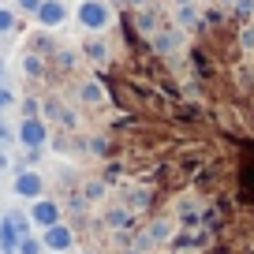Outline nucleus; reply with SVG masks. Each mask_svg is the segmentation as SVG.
<instances>
[{
    "label": "nucleus",
    "mask_w": 254,
    "mask_h": 254,
    "mask_svg": "<svg viewBox=\"0 0 254 254\" xmlns=\"http://www.w3.org/2000/svg\"><path fill=\"white\" fill-rule=\"evenodd\" d=\"M75 19H79L82 30L101 34L105 26L112 23V8H109V0H79V8H75Z\"/></svg>",
    "instance_id": "obj_1"
},
{
    "label": "nucleus",
    "mask_w": 254,
    "mask_h": 254,
    "mask_svg": "<svg viewBox=\"0 0 254 254\" xmlns=\"http://www.w3.org/2000/svg\"><path fill=\"white\" fill-rule=\"evenodd\" d=\"M45 187H49V180L38 168H19L15 180H11V194H15V198H26V202L45 198Z\"/></svg>",
    "instance_id": "obj_2"
},
{
    "label": "nucleus",
    "mask_w": 254,
    "mask_h": 254,
    "mask_svg": "<svg viewBox=\"0 0 254 254\" xmlns=\"http://www.w3.org/2000/svg\"><path fill=\"white\" fill-rule=\"evenodd\" d=\"M45 142H49V124H45L41 116L19 120V127H15V146H23V150H41Z\"/></svg>",
    "instance_id": "obj_3"
},
{
    "label": "nucleus",
    "mask_w": 254,
    "mask_h": 254,
    "mask_svg": "<svg viewBox=\"0 0 254 254\" xmlns=\"http://www.w3.org/2000/svg\"><path fill=\"white\" fill-rule=\"evenodd\" d=\"M38 239H41V247H45V251H56V254H67V251L75 247V232H71V224H64V221L41 228Z\"/></svg>",
    "instance_id": "obj_4"
},
{
    "label": "nucleus",
    "mask_w": 254,
    "mask_h": 254,
    "mask_svg": "<svg viewBox=\"0 0 254 254\" xmlns=\"http://www.w3.org/2000/svg\"><path fill=\"white\" fill-rule=\"evenodd\" d=\"M30 224H38V232L41 228H49V224H60V217H64V209H60V202L56 198H38V202H30Z\"/></svg>",
    "instance_id": "obj_5"
},
{
    "label": "nucleus",
    "mask_w": 254,
    "mask_h": 254,
    "mask_svg": "<svg viewBox=\"0 0 254 254\" xmlns=\"http://www.w3.org/2000/svg\"><path fill=\"white\" fill-rule=\"evenodd\" d=\"M34 19H38V26H45V30H56V26H64V19H67V4H64V0H41V8L34 11Z\"/></svg>",
    "instance_id": "obj_6"
},
{
    "label": "nucleus",
    "mask_w": 254,
    "mask_h": 254,
    "mask_svg": "<svg viewBox=\"0 0 254 254\" xmlns=\"http://www.w3.org/2000/svg\"><path fill=\"white\" fill-rule=\"evenodd\" d=\"M153 49H157L161 56H172L183 49V30L180 26H161L157 34H153Z\"/></svg>",
    "instance_id": "obj_7"
},
{
    "label": "nucleus",
    "mask_w": 254,
    "mask_h": 254,
    "mask_svg": "<svg viewBox=\"0 0 254 254\" xmlns=\"http://www.w3.org/2000/svg\"><path fill=\"white\" fill-rule=\"evenodd\" d=\"M41 109H45V116H41L45 124H49V120H56V124H64V127H79V116H75V109H67V105L56 101V97H49Z\"/></svg>",
    "instance_id": "obj_8"
},
{
    "label": "nucleus",
    "mask_w": 254,
    "mask_h": 254,
    "mask_svg": "<svg viewBox=\"0 0 254 254\" xmlns=\"http://www.w3.org/2000/svg\"><path fill=\"white\" fill-rule=\"evenodd\" d=\"M79 101L90 105V109H101V105L109 101V94H105V86L97 79H82L79 82Z\"/></svg>",
    "instance_id": "obj_9"
},
{
    "label": "nucleus",
    "mask_w": 254,
    "mask_h": 254,
    "mask_svg": "<svg viewBox=\"0 0 254 254\" xmlns=\"http://www.w3.org/2000/svg\"><path fill=\"white\" fill-rule=\"evenodd\" d=\"M79 194H82V202H105L109 198V183L105 180H82Z\"/></svg>",
    "instance_id": "obj_10"
},
{
    "label": "nucleus",
    "mask_w": 254,
    "mask_h": 254,
    "mask_svg": "<svg viewBox=\"0 0 254 254\" xmlns=\"http://www.w3.org/2000/svg\"><path fill=\"white\" fill-rule=\"evenodd\" d=\"M45 71H49V64H45V56H38V53H23V75L26 79H45Z\"/></svg>",
    "instance_id": "obj_11"
},
{
    "label": "nucleus",
    "mask_w": 254,
    "mask_h": 254,
    "mask_svg": "<svg viewBox=\"0 0 254 254\" xmlns=\"http://www.w3.org/2000/svg\"><path fill=\"white\" fill-rule=\"evenodd\" d=\"M135 26L146 34V38H153V34L161 30V26H157V11H150V8H138V11H135Z\"/></svg>",
    "instance_id": "obj_12"
},
{
    "label": "nucleus",
    "mask_w": 254,
    "mask_h": 254,
    "mask_svg": "<svg viewBox=\"0 0 254 254\" xmlns=\"http://www.w3.org/2000/svg\"><path fill=\"white\" fill-rule=\"evenodd\" d=\"M82 56H86L90 64H109V45H105L101 38H94V41L82 45Z\"/></svg>",
    "instance_id": "obj_13"
},
{
    "label": "nucleus",
    "mask_w": 254,
    "mask_h": 254,
    "mask_svg": "<svg viewBox=\"0 0 254 254\" xmlns=\"http://www.w3.org/2000/svg\"><path fill=\"white\" fill-rule=\"evenodd\" d=\"M172 228H176L172 221H153L146 236H150V243H168V236H172Z\"/></svg>",
    "instance_id": "obj_14"
},
{
    "label": "nucleus",
    "mask_w": 254,
    "mask_h": 254,
    "mask_svg": "<svg viewBox=\"0 0 254 254\" xmlns=\"http://www.w3.org/2000/svg\"><path fill=\"white\" fill-rule=\"evenodd\" d=\"M15 254H45V247H41L38 236H23V239L15 243Z\"/></svg>",
    "instance_id": "obj_15"
},
{
    "label": "nucleus",
    "mask_w": 254,
    "mask_h": 254,
    "mask_svg": "<svg viewBox=\"0 0 254 254\" xmlns=\"http://www.w3.org/2000/svg\"><path fill=\"white\" fill-rule=\"evenodd\" d=\"M176 26H198V11H194V4H187V8H176Z\"/></svg>",
    "instance_id": "obj_16"
},
{
    "label": "nucleus",
    "mask_w": 254,
    "mask_h": 254,
    "mask_svg": "<svg viewBox=\"0 0 254 254\" xmlns=\"http://www.w3.org/2000/svg\"><path fill=\"white\" fill-rule=\"evenodd\" d=\"M127 221H131V213H127V209H124V206H116V209H109V217H105V224H109V228H116V232H120V228H124V224H127Z\"/></svg>",
    "instance_id": "obj_17"
},
{
    "label": "nucleus",
    "mask_w": 254,
    "mask_h": 254,
    "mask_svg": "<svg viewBox=\"0 0 254 254\" xmlns=\"http://www.w3.org/2000/svg\"><path fill=\"white\" fill-rule=\"evenodd\" d=\"M15 8H4V4H0V34H8V30H15Z\"/></svg>",
    "instance_id": "obj_18"
},
{
    "label": "nucleus",
    "mask_w": 254,
    "mask_h": 254,
    "mask_svg": "<svg viewBox=\"0 0 254 254\" xmlns=\"http://www.w3.org/2000/svg\"><path fill=\"white\" fill-rule=\"evenodd\" d=\"M38 109H41V101H38V97H23V101H19V112H23V120L38 116Z\"/></svg>",
    "instance_id": "obj_19"
},
{
    "label": "nucleus",
    "mask_w": 254,
    "mask_h": 254,
    "mask_svg": "<svg viewBox=\"0 0 254 254\" xmlns=\"http://www.w3.org/2000/svg\"><path fill=\"white\" fill-rule=\"evenodd\" d=\"M15 105H19V97L11 94V90L4 86V82H0V112H8V109H15Z\"/></svg>",
    "instance_id": "obj_20"
},
{
    "label": "nucleus",
    "mask_w": 254,
    "mask_h": 254,
    "mask_svg": "<svg viewBox=\"0 0 254 254\" xmlns=\"http://www.w3.org/2000/svg\"><path fill=\"white\" fill-rule=\"evenodd\" d=\"M11 142H15V127L0 120V150H4V146H11Z\"/></svg>",
    "instance_id": "obj_21"
},
{
    "label": "nucleus",
    "mask_w": 254,
    "mask_h": 254,
    "mask_svg": "<svg viewBox=\"0 0 254 254\" xmlns=\"http://www.w3.org/2000/svg\"><path fill=\"white\" fill-rule=\"evenodd\" d=\"M239 45H243L247 53H254V26H243V34H239Z\"/></svg>",
    "instance_id": "obj_22"
},
{
    "label": "nucleus",
    "mask_w": 254,
    "mask_h": 254,
    "mask_svg": "<svg viewBox=\"0 0 254 254\" xmlns=\"http://www.w3.org/2000/svg\"><path fill=\"white\" fill-rule=\"evenodd\" d=\"M15 8H19V11H26V15H34V11L41 8V0H15Z\"/></svg>",
    "instance_id": "obj_23"
},
{
    "label": "nucleus",
    "mask_w": 254,
    "mask_h": 254,
    "mask_svg": "<svg viewBox=\"0 0 254 254\" xmlns=\"http://www.w3.org/2000/svg\"><path fill=\"white\" fill-rule=\"evenodd\" d=\"M86 146H90V150H94V153H105V150H109V142H105V138H101V135H97V138H90V142H86Z\"/></svg>",
    "instance_id": "obj_24"
},
{
    "label": "nucleus",
    "mask_w": 254,
    "mask_h": 254,
    "mask_svg": "<svg viewBox=\"0 0 254 254\" xmlns=\"http://www.w3.org/2000/svg\"><path fill=\"white\" fill-rule=\"evenodd\" d=\"M236 11H239V15H251V11H254V0H236Z\"/></svg>",
    "instance_id": "obj_25"
},
{
    "label": "nucleus",
    "mask_w": 254,
    "mask_h": 254,
    "mask_svg": "<svg viewBox=\"0 0 254 254\" xmlns=\"http://www.w3.org/2000/svg\"><path fill=\"white\" fill-rule=\"evenodd\" d=\"M56 60H60V67H75V60H79V56H75V53H60Z\"/></svg>",
    "instance_id": "obj_26"
},
{
    "label": "nucleus",
    "mask_w": 254,
    "mask_h": 254,
    "mask_svg": "<svg viewBox=\"0 0 254 254\" xmlns=\"http://www.w3.org/2000/svg\"><path fill=\"white\" fill-rule=\"evenodd\" d=\"M8 168H11V161H8V153H4V150H0V176H4V172H8Z\"/></svg>",
    "instance_id": "obj_27"
},
{
    "label": "nucleus",
    "mask_w": 254,
    "mask_h": 254,
    "mask_svg": "<svg viewBox=\"0 0 254 254\" xmlns=\"http://www.w3.org/2000/svg\"><path fill=\"white\" fill-rule=\"evenodd\" d=\"M127 4H131V8L138 11V8H146V4H150V0H127Z\"/></svg>",
    "instance_id": "obj_28"
},
{
    "label": "nucleus",
    "mask_w": 254,
    "mask_h": 254,
    "mask_svg": "<svg viewBox=\"0 0 254 254\" xmlns=\"http://www.w3.org/2000/svg\"><path fill=\"white\" fill-rule=\"evenodd\" d=\"M187 4H194V0H176V8H187Z\"/></svg>",
    "instance_id": "obj_29"
},
{
    "label": "nucleus",
    "mask_w": 254,
    "mask_h": 254,
    "mask_svg": "<svg viewBox=\"0 0 254 254\" xmlns=\"http://www.w3.org/2000/svg\"><path fill=\"white\" fill-rule=\"evenodd\" d=\"M4 71H8V67H4V60H0V82H4Z\"/></svg>",
    "instance_id": "obj_30"
},
{
    "label": "nucleus",
    "mask_w": 254,
    "mask_h": 254,
    "mask_svg": "<svg viewBox=\"0 0 254 254\" xmlns=\"http://www.w3.org/2000/svg\"><path fill=\"white\" fill-rule=\"evenodd\" d=\"M82 254H94V251H82Z\"/></svg>",
    "instance_id": "obj_31"
},
{
    "label": "nucleus",
    "mask_w": 254,
    "mask_h": 254,
    "mask_svg": "<svg viewBox=\"0 0 254 254\" xmlns=\"http://www.w3.org/2000/svg\"><path fill=\"white\" fill-rule=\"evenodd\" d=\"M45 254H56V251H45Z\"/></svg>",
    "instance_id": "obj_32"
},
{
    "label": "nucleus",
    "mask_w": 254,
    "mask_h": 254,
    "mask_svg": "<svg viewBox=\"0 0 254 254\" xmlns=\"http://www.w3.org/2000/svg\"><path fill=\"white\" fill-rule=\"evenodd\" d=\"M64 4H67V0H64Z\"/></svg>",
    "instance_id": "obj_33"
}]
</instances>
